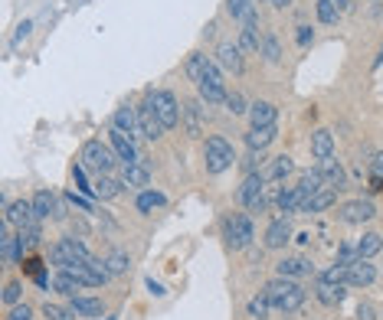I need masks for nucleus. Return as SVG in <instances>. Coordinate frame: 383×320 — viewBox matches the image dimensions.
Returning <instances> with one entry per match:
<instances>
[{"instance_id": "32", "label": "nucleus", "mask_w": 383, "mask_h": 320, "mask_svg": "<svg viewBox=\"0 0 383 320\" xmlns=\"http://www.w3.org/2000/svg\"><path fill=\"white\" fill-rule=\"evenodd\" d=\"M118 189H121V183H118L115 176L99 174V180H95V196H99V200H115Z\"/></svg>"}, {"instance_id": "36", "label": "nucleus", "mask_w": 383, "mask_h": 320, "mask_svg": "<svg viewBox=\"0 0 383 320\" xmlns=\"http://www.w3.org/2000/svg\"><path fill=\"white\" fill-rule=\"evenodd\" d=\"M246 310H249V317L256 320H269V310H272V301L265 297V294H256L249 304H246Z\"/></svg>"}, {"instance_id": "10", "label": "nucleus", "mask_w": 383, "mask_h": 320, "mask_svg": "<svg viewBox=\"0 0 383 320\" xmlns=\"http://www.w3.org/2000/svg\"><path fill=\"white\" fill-rule=\"evenodd\" d=\"M373 216H377V209H373L370 200H351V203L341 206V219H344V222H351V226L367 222V219H373Z\"/></svg>"}, {"instance_id": "4", "label": "nucleus", "mask_w": 383, "mask_h": 320, "mask_svg": "<svg viewBox=\"0 0 383 320\" xmlns=\"http://www.w3.org/2000/svg\"><path fill=\"white\" fill-rule=\"evenodd\" d=\"M49 255H53V265H59V268H66V265H73V262H88V258H92V252H88L79 239H73V235H69V239H59Z\"/></svg>"}, {"instance_id": "27", "label": "nucleus", "mask_w": 383, "mask_h": 320, "mask_svg": "<svg viewBox=\"0 0 383 320\" xmlns=\"http://www.w3.org/2000/svg\"><path fill=\"white\" fill-rule=\"evenodd\" d=\"M180 118L187 121V131H190L193 137L203 131V108H200V102H187L184 111H180Z\"/></svg>"}, {"instance_id": "46", "label": "nucleus", "mask_w": 383, "mask_h": 320, "mask_svg": "<svg viewBox=\"0 0 383 320\" xmlns=\"http://www.w3.org/2000/svg\"><path fill=\"white\" fill-rule=\"evenodd\" d=\"M370 176H373V187L380 189V183H383V154H373V160H370Z\"/></svg>"}, {"instance_id": "47", "label": "nucleus", "mask_w": 383, "mask_h": 320, "mask_svg": "<svg viewBox=\"0 0 383 320\" xmlns=\"http://www.w3.org/2000/svg\"><path fill=\"white\" fill-rule=\"evenodd\" d=\"M43 317L46 320H73V310H62V307H56V304H46Z\"/></svg>"}, {"instance_id": "50", "label": "nucleus", "mask_w": 383, "mask_h": 320, "mask_svg": "<svg viewBox=\"0 0 383 320\" xmlns=\"http://www.w3.org/2000/svg\"><path fill=\"white\" fill-rule=\"evenodd\" d=\"M7 320H33V310L27 304H16V307H10V317Z\"/></svg>"}, {"instance_id": "52", "label": "nucleus", "mask_w": 383, "mask_h": 320, "mask_svg": "<svg viewBox=\"0 0 383 320\" xmlns=\"http://www.w3.org/2000/svg\"><path fill=\"white\" fill-rule=\"evenodd\" d=\"M357 320H373V307H370L367 301H364V304L357 307Z\"/></svg>"}, {"instance_id": "42", "label": "nucleus", "mask_w": 383, "mask_h": 320, "mask_svg": "<svg viewBox=\"0 0 383 320\" xmlns=\"http://www.w3.org/2000/svg\"><path fill=\"white\" fill-rule=\"evenodd\" d=\"M321 281H338V284H347V265H331L328 271H321Z\"/></svg>"}, {"instance_id": "1", "label": "nucleus", "mask_w": 383, "mask_h": 320, "mask_svg": "<svg viewBox=\"0 0 383 320\" xmlns=\"http://www.w3.org/2000/svg\"><path fill=\"white\" fill-rule=\"evenodd\" d=\"M262 294L272 301L275 310H282V314H292V310H298V307L305 304V288L295 284L292 278H275V281H269Z\"/></svg>"}, {"instance_id": "34", "label": "nucleus", "mask_w": 383, "mask_h": 320, "mask_svg": "<svg viewBox=\"0 0 383 320\" xmlns=\"http://www.w3.org/2000/svg\"><path fill=\"white\" fill-rule=\"evenodd\" d=\"M167 203V196L164 193H154V189H141V196H138V209L141 213H154V209H161Z\"/></svg>"}, {"instance_id": "30", "label": "nucleus", "mask_w": 383, "mask_h": 320, "mask_svg": "<svg viewBox=\"0 0 383 320\" xmlns=\"http://www.w3.org/2000/svg\"><path fill=\"white\" fill-rule=\"evenodd\" d=\"M259 46H262V40H259V23H243V29H239V49L256 53Z\"/></svg>"}, {"instance_id": "37", "label": "nucleus", "mask_w": 383, "mask_h": 320, "mask_svg": "<svg viewBox=\"0 0 383 320\" xmlns=\"http://www.w3.org/2000/svg\"><path fill=\"white\" fill-rule=\"evenodd\" d=\"M53 288H56L59 294H69V297H75V291H79L82 284H79V281H75L69 271H59V275L53 278Z\"/></svg>"}, {"instance_id": "13", "label": "nucleus", "mask_w": 383, "mask_h": 320, "mask_svg": "<svg viewBox=\"0 0 383 320\" xmlns=\"http://www.w3.org/2000/svg\"><path fill=\"white\" fill-rule=\"evenodd\" d=\"M292 170H295V160L288 157V154H279V157H272L262 170H259V176H262L265 183H272V180H285Z\"/></svg>"}, {"instance_id": "6", "label": "nucleus", "mask_w": 383, "mask_h": 320, "mask_svg": "<svg viewBox=\"0 0 383 320\" xmlns=\"http://www.w3.org/2000/svg\"><path fill=\"white\" fill-rule=\"evenodd\" d=\"M151 102H154V111H158V118L164 121V128H174L177 121H180V111H184V108L177 105L174 92H154Z\"/></svg>"}, {"instance_id": "21", "label": "nucleus", "mask_w": 383, "mask_h": 320, "mask_svg": "<svg viewBox=\"0 0 383 320\" xmlns=\"http://www.w3.org/2000/svg\"><path fill=\"white\" fill-rule=\"evenodd\" d=\"M334 203H338V189L324 187L321 193H314L311 200H305V203H301V213H324L328 206H334Z\"/></svg>"}, {"instance_id": "51", "label": "nucleus", "mask_w": 383, "mask_h": 320, "mask_svg": "<svg viewBox=\"0 0 383 320\" xmlns=\"http://www.w3.org/2000/svg\"><path fill=\"white\" fill-rule=\"evenodd\" d=\"M69 200H73V203L79 206V209H82V213H92V203H88L86 196H79V193H75V189H73V193H69Z\"/></svg>"}, {"instance_id": "28", "label": "nucleus", "mask_w": 383, "mask_h": 320, "mask_svg": "<svg viewBox=\"0 0 383 320\" xmlns=\"http://www.w3.org/2000/svg\"><path fill=\"white\" fill-rule=\"evenodd\" d=\"M206 66H210V59H206L203 53H190V56H187V66H184V69H187V79H190L193 85H200V82H203Z\"/></svg>"}, {"instance_id": "54", "label": "nucleus", "mask_w": 383, "mask_h": 320, "mask_svg": "<svg viewBox=\"0 0 383 320\" xmlns=\"http://www.w3.org/2000/svg\"><path fill=\"white\" fill-rule=\"evenodd\" d=\"M147 291H151V294H158V297H161V294H164V284H158V281L151 278V281H147Z\"/></svg>"}, {"instance_id": "35", "label": "nucleus", "mask_w": 383, "mask_h": 320, "mask_svg": "<svg viewBox=\"0 0 383 320\" xmlns=\"http://www.w3.org/2000/svg\"><path fill=\"white\" fill-rule=\"evenodd\" d=\"M197 88H200V98H203L206 105H220V102H226V95H230L223 85H213V82H200Z\"/></svg>"}, {"instance_id": "39", "label": "nucleus", "mask_w": 383, "mask_h": 320, "mask_svg": "<svg viewBox=\"0 0 383 320\" xmlns=\"http://www.w3.org/2000/svg\"><path fill=\"white\" fill-rule=\"evenodd\" d=\"M259 49H262V56L269 59V62H279L282 59V46H279V40H275V33H265Z\"/></svg>"}, {"instance_id": "5", "label": "nucleus", "mask_w": 383, "mask_h": 320, "mask_svg": "<svg viewBox=\"0 0 383 320\" xmlns=\"http://www.w3.org/2000/svg\"><path fill=\"white\" fill-rule=\"evenodd\" d=\"M226 239L233 248H246L252 242V219L246 213H233L226 219Z\"/></svg>"}, {"instance_id": "23", "label": "nucleus", "mask_w": 383, "mask_h": 320, "mask_svg": "<svg viewBox=\"0 0 383 320\" xmlns=\"http://www.w3.org/2000/svg\"><path fill=\"white\" fill-rule=\"evenodd\" d=\"M33 209H36V219H49V216H59V203H56V196L49 193V189H40L33 200Z\"/></svg>"}, {"instance_id": "41", "label": "nucleus", "mask_w": 383, "mask_h": 320, "mask_svg": "<svg viewBox=\"0 0 383 320\" xmlns=\"http://www.w3.org/2000/svg\"><path fill=\"white\" fill-rule=\"evenodd\" d=\"M105 265H108V271H112V275H125V271L132 268V262H128V255H125V252L108 255V258H105Z\"/></svg>"}, {"instance_id": "33", "label": "nucleus", "mask_w": 383, "mask_h": 320, "mask_svg": "<svg viewBox=\"0 0 383 320\" xmlns=\"http://www.w3.org/2000/svg\"><path fill=\"white\" fill-rule=\"evenodd\" d=\"M298 189H301V196H305V200H311L314 193H321V189H324V176L318 174V170H308V174L301 176Z\"/></svg>"}, {"instance_id": "11", "label": "nucleus", "mask_w": 383, "mask_h": 320, "mask_svg": "<svg viewBox=\"0 0 383 320\" xmlns=\"http://www.w3.org/2000/svg\"><path fill=\"white\" fill-rule=\"evenodd\" d=\"M314 170L324 176V187H331V189H344V187H347V174H344L341 160L328 157V160H321V163H318Z\"/></svg>"}, {"instance_id": "2", "label": "nucleus", "mask_w": 383, "mask_h": 320, "mask_svg": "<svg viewBox=\"0 0 383 320\" xmlns=\"http://www.w3.org/2000/svg\"><path fill=\"white\" fill-rule=\"evenodd\" d=\"M115 147L102 144V141H88L82 147V163H86L88 170H95V174H112V167H115Z\"/></svg>"}, {"instance_id": "45", "label": "nucleus", "mask_w": 383, "mask_h": 320, "mask_svg": "<svg viewBox=\"0 0 383 320\" xmlns=\"http://www.w3.org/2000/svg\"><path fill=\"white\" fill-rule=\"evenodd\" d=\"M73 176H75V187L86 189V193H92V196H95V187H88V180H86V163H75V167H73Z\"/></svg>"}, {"instance_id": "31", "label": "nucleus", "mask_w": 383, "mask_h": 320, "mask_svg": "<svg viewBox=\"0 0 383 320\" xmlns=\"http://www.w3.org/2000/svg\"><path fill=\"white\" fill-rule=\"evenodd\" d=\"M115 128H118V131H125V134L141 131V128H138V111H134V108H128V105H125V108H118V111H115Z\"/></svg>"}, {"instance_id": "24", "label": "nucleus", "mask_w": 383, "mask_h": 320, "mask_svg": "<svg viewBox=\"0 0 383 320\" xmlns=\"http://www.w3.org/2000/svg\"><path fill=\"white\" fill-rule=\"evenodd\" d=\"M275 137H279V128H275V124H269V128H252V131L246 134V144H249V150H265Z\"/></svg>"}, {"instance_id": "57", "label": "nucleus", "mask_w": 383, "mask_h": 320, "mask_svg": "<svg viewBox=\"0 0 383 320\" xmlns=\"http://www.w3.org/2000/svg\"><path fill=\"white\" fill-rule=\"evenodd\" d=\"M105 320H115V317H105Z\"/></svg>"}, {"instance_id": "18", "label": "nucleus", "mask_w": 383, "mask_h": 320, "mask_svg": "<svg viewBox=\"0 0 383 320\" xmlns=\"http://www.w3.org/2000/svg\"><path fill=\"white\" fill-rule=\"evenodd\" d=\"M275 105L272 102H256L249 105V124L252 128H269V124H275Z\"/></svg>"}, {"instance_id": "7", "label": "nucleus", "mask_w": 383, "mask_h": 320, "mask_svg": "<svg viewBox=\"0 0 383 320\" xmlns=\"http://www.w3.org/2000/svg\"><path fill=\"white\" fill-rule=\"evenodd\" d=\"M138 128H141V134H145L147 141H158L167 128H164V121L158 118V111H154V102H151V95H147V102L138 108Z\"/></svg>"}, {"instance_id": "12", "label": "nucleus", "mask_w": 383, "mask_h": 320, "mask_svg": "<svg viewBox=\"0 0 383 320\" xmlns=\"http://www.w3.org/2000/svg\"><path fill=\"white\" fill-rule=\"evenodd\" d=\"M217 66L226 69V72H243V49H239V43L217 46Z\"/></svg>"}, {"instance_id": "49", "label": "nucleus", "mask_w": 383, "mask_h": 320, "mask_svg": "<svg viewBox=\"0 0 383 320\" xmlns=\"http://www.w3.org/2000/svg\"><path fill=\"white\" fill-rule=\"evenodd\" d=\"M23 271H27L29 278L43 275V262H40V258H23Z\"/></svg>"}, {"instance_id": "38", "label": "nucleus", "mask_w": 383, "mask_h": 320, "mask_svg": "<svg viewBox=\"0 0 383 320\" xmlns=\"http://www.w3.org/2000/svg\"><path fill=\"white\" fill-rule=\"evenodd\" d=\"M357 248H360V258H370V255H377V252L383 248V235L367 232L360 242H357Z\"/></svg>"}, {"instance_id": "22", "label": "nucleus", "mask_w": 383, "mask_h": 320, "mask_svg": "<svg viewBox=\"0 0 383 320\" xmlns=\"http://www.w3.org/2000/svg\"><path fill=\"white\" fill-rule=\"evenodd\" d=\"M69 310H73L75 317H102L105 304L99 301V297H79V294H75L73 304H69Z\"/></svg>"}, {"instance_id": "19", "label": "nucleus", "mask_w": 383, "mask_h": 320, "mask_svg": "<svg viewBox=\"0 0 383 320\" xmlns=\"http://www.w3.org/2000/svg\"><path fill=\"white\" fill-rule=\"evenodd\" d=\"M288 239H292V226H288V219H275V222L265 229V245L269 248H282Z\"/></svg>"}, {"instance_id": "56", "label": "nucleus", "mask_w": 383, "mask_h": 320, "mask_svg": "<svg viewBox=\"0 0 383 320\" xmlns=\"http://www.w3.org/2000/svg\"><path fill=\"white\" fill-rule=\"evenodd\" d=\"M334 3H338V7H351V0H334Z\"/></svg>"}, {"instance_id": "48", "label": "nucleus", "mask_w": 383, "mask_h": 320, "mask_svg": "<svg viewBox=\"0 0 383 320\" xmlns=\"http://www.w3.org/2000/svg\"><path fill=\"white\" fill-rule=\"evenodd\" d=\"M259 163H262V150H249V157H246V176L259 174Z\"/></svg>"}, {"instance_id": "40", "label": "nucleus", "mask_w": 383, "mask_h": 320, "mask_svg": "<svg viewBox=\"0 0 383 320\" xmlns=\"http://www.w3.org/2000/svg\"><path fill=\"white\" fill-rule=\"evenodd\" d=\"M338 16H341V7L334 0H318V20L321 23H338Z\"/></svg>"}, {"instance_id": "14", "label": "nucleus", "mask_w": 383, "mask_h": 320, "mask_svg": "<svg viewBox=\"0 0 383 320\" xmlns=\"http://www.w3.org/2000/svg\"><path fill=\"white\" fill-rule=\"evenodd\" d=\"M373 278H377V268L370 265V258L347 265V284H354V288H367V284H373Z\"/></svg>"}, {"instance_id": "43", "label": "nucleus", "mask_w": 383, "mask_h": 320, "mask_svg": "<svg viewBox=\"0 0 383 320\" xmlns=\"http://www.w3.org/2000/svg\"><path fill=\"white\" fill-rule=\"evenodd\" d=\"M20 297H23V284H20V281H10V284L3 288V304L16 307L20 304Z\"/></svg>"}, {"instance_id": "20", "label": "nucleus", "mask_w": 383, "mask_h": 320, "mask_svg": "<svg viewBox=\"0 0 383 320\" xmlns=\"http://www.w3.org/2000/svg\"><path fill=\"white\" fill-rule=\"evenodd\" d=\"M226 10L239 23H259V14H256V3L252 0H226Z\"/></svg>"}, {"instance_id": "15", "label": "nucleus", "mask_w": 383, "mask_h": 320, "mask_svg": "<svg viewBox=\"0 0 383 320\" xmlns=\"http://www.w3.org/2000/svg\"><path fill=\"white\" fill-rule=\"evenodd\" d=\"M0 255H3V265L23 262V255H20V242H16V235L10 232V222H7V219H3V235H0Z\"/></svg>"}, {"instance_id": "9", "label": "nucleus", "mask_w": 383, "mask_h": 320, "mask_svg": "<svg viewBox=\"0 0 383 320\" xmlns=\"http://www.w3.org/2000/svg\"><path fill=\"white\" fill-rule=\"evenodd\" d=\"M3 219H7L10 226H16V229H27V226H33V222H40L33 203H27V200H16V203L7 206V209H3Z\"/></svg>"}, {"instance_id": "17", "label": "nucleus", "mask_w": 383, "mask_h": 320, "mask_svg": "<svg viewBox=\"0 0 383 320\" xmlns=\"http://www.w3.org/2000/svg\"><path fill=\"white\" fill-rule=\"evenodd\" d=\"M344 288H347V284H338V281H321V278H318V301H321L324 307H338L341 301H344Z\"/></svg>"}, {"instance_id": "55", "label": "nucleus", "mask_w": 383, "mask_h": 320, "mask_svg": "<svg viewBox=\"0 0 383 320\" xmlns=\"http://www.w3.org/2000/svg\"><path fill=\"white\" fill-rule=\"evenodd\" d=\"M272 3H275V7H288L292 0H272Z\"/></svg>"}, {"instance_id": "44", "label": "nucleus", "mask_w": 383, "mask_h": 320, "mask_svg": "<svg viewBox=\"0 0 383 320\" xmlns=\"http://www.w3.org/2000/svg\"><path fill=\"white\" fill-rule=\"evenodd\" d=\"M226 108H230L233 115H246V111H249V108H246V102H243V95H239V92H230V95H226Z\"/></svg>"}, {"instance_id": "3", "label": "nucleus", "mask_w": 383, "mask_h": 320, "mask_svg": "<svg viewBox=\"0 0 383 320\" xmlns=\"http://www.w3.org/2000/svg\"><path fill=\"white\" fill-rule=\"evenodd\" d=\"M203 157H206V170L210 174H223V170H230L233 167V147H230V141H223V137H210L203 147Z\"/></svg>"}, {"instance_id": "26", "label": "nucleus", "mask_w": 383, "mask_h": 320, "mask_svg": "<svg viewBox=\"0 0 383 320\" xmlns=\"http://www.w3.org/2000/svg\"><path fill=\"white\" fill-rule=\"evenodd\" d=\"M279 278H298V275H311V262L308 258H282L275 265Z\"/></svg>"}, {"instance_id": "29", "label": "nucleus", "mask_w": 383, "mask_h": 320, "mask_svg": "<svg viewBox=\"0 0 383 320\" xmlns=\"http://www.w3.org/2000/svg\"><path fill=\"white\" fill-rule=\"evenodd\" d=\"M301 203H305V196H301V189L298 187H288L279 193V209L282 213H301Z\"/></svg>"}, {"instance_id": "25", "label": "nucleus", "mask_w": 383, "mask_h": 320, "mask_svg": "<svg viewBox=\"0 0 383 320\" xmlns=\"http://www.w3.org/2000/svg\"><path fill=\"white\" fill-rule=\"evenodd\" d=\"M121 183H125V187L145 189V187H151V174H147L145 163H132V167H125V174H121Z\"/></svg>"}, {"instance_id": "16", "label": "nucleus", "mask_w": 383, "mask_h": 320, "mask_svg": "<svg viewBox=\"0 0 383 320\" xmlns=\"http://www.w3.org/2000/svg\"><path fill=\"white\" fill-rule=\"evenodd\" d=\"M311 154L318 160L334 157V134L328 131V128H318V131L311 134Z\"/></svg>"}, {"instance_id": "53", "label": "nucleus", "mask_w": 383, "mask_h": 320, "mask_svg": "<svg viewBox=\"0 0 383 320\" xmlns=\"http://www.w3.org/2000/svg\"><path fill=\"white\" fill-rule=\"evenodd\" d=\"M311 43V27H298V46H308Z\"/></svg>"}, {"instance_id": "8", "label": "nucleus", "mask_w": 383, "mask_h": 320, "mask_svg": "<svg viewBox=\"0 0 383 320\" xmlns=\"http://www.w3.org/2000/svg\"><path fill=\"white\" fill-rule=\"evenodd\" d=\"M108 137H112V147H115L118 160H121V163H125V167H132V163H141V157H138V150H134V141H132V134L118 131L115 124H112V131H108Z\"/></svg>"}]
</instances>
